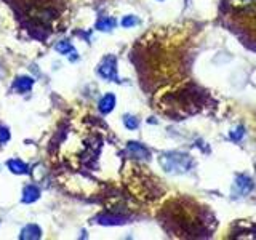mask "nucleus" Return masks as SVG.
Wrapping results in <instances>:
<instances>
[{"instance_id":"423d86ee","label":"nucleus","mask_w":256,"mask_h":240,"mask_svg":"<svg viewBox=\"0 0 256 240\" xmlns=\"http://www.w3.org/2000/svg\"><path fill=\"white\" fill-rule=\"evenodd\" d=\"M32 85H34V79H32V77H28V75L16 77L15 83H13V87H15V90H16V92H19V93L29 92V90L32 88Z\"/></svg>"},{"instance_id":"1a4fd4ad","label":"nucleus","mask_w":256,"mask_h":240,"mask_svg":"<svg viewBox=\"0 0 256 240\" xmlns=\"http://www.w3.org/2000/svg\"><path fill=\"white\" fill-rule=\"evenodd\" d=\"M115 107V96L112 93H107L101 98L99 104H98V109L101 114H109Z\"/></svg>"},{"instance_id":"9d476101","label":"nucleus","mask_w":256,"mask_h":240,"mask_svg":"<svg viewBox=\"0 0 256 240\" xmlns=\"http://www.w3.org/2000/svg\"><path fill=\"white\" fill-rule=\"evenodd\" d=\"M6 167H8V170H10L11 173H15V174H28V173H29L28 165H26L24 162H21L19 159L8 160V164H6Z\"/></svg>"},{"instance_id":"f257e3e1","label":"nucleus","mask_w":256,"mask_h":240,"mask_svg":"<svg viewBox=\"0 0 256 240\" xmlns=\"http://www.w3.org/2000/svg\"><path fill=\"white\" fill-rule=\"evenodd\" d=\"M159 164L166 173H175V174H183L188 173L192 167H194V160L189 154L178 152V151H170L160 154Z\"/></svg>"},{"instance_id":"f8f14e48","label":"nucleus","mask_w":256,"mask_h":240,"mask_svg":"<svg viewBox=\"0 0 256 240\" xmlns=\"http://www.w3.org/2000/svg\"><path fill=\"white\" fill-rule=\"evenodd\" d=\"M230 6H234L237 10H245V8H250V6H253L256 3V0H227Z\"/></svg>"},{"instance_id":"ddd939ff","label":"nucleus","mask_w":256,"mask_h":240,"mask_svg":"<svg viewBox=\"0 0 256 240\" xmlns=\"http://www.w3.org/2000/svg\"><path fill=\"white\" fill-rule=\"evenodd\" d=\"M124 125H125L128 130H136L138 125H139V122H138L136 117H134V115L127 114V115H124Z\"/></svg>"},{"instance_id":"4468645a","label":"nucleus","mask_w":256,"mask_h":240,"mask_svg":"<svg viewBox=\"0 0 256 240\" xmlns=\"http://www.w3.org/2000/svg\"><path fill=\"white\" fill-rule=\"evenodd\" d=\"M136 24H139V19L133 15L124 16V19H122V26H124V28H133V26H136Z\"/></svg>"},{"instance_id":"f03ea898","label":"nucleus","mask_w":256,"mask_h":240,"mask_svg":"<svg viewBox=\"0 0 256 240\" xmlns=\"http://www.w3.org/2000/svg\"><path fill=\"white\" fill-rule=\"evenodd\" d=\"M98 74L106 80L119 82L117 77V60H115L114 55H109L106 58H102V61L98 66Z\"/></svg>"},{"instance_id":"dca6fc26","label":"nucleus","mask_w":256,"mask_h":240,"mask_svg":"<svg viewBox=\"0 0 256 240\" xmlns=\"http://www.w3.org/2000/svg\"><path fill=\"white\" fill-rule=\"evenodd\" d=\"M230 136H232V139H235V141L240 139L242 136H243V128H242V127H240V128H235L234 132L230 133Z\"/></svg>"},{"instance_id":"39448f33","label":"nucleus","mask_w":256,"mask_h":240,"mask_svg":"<svg viewBox=\"0 0 256 240\" xmlns=\"http://www.w3.org/2000/svg\"><path fill=\"white\" fill-rule=\"evenodd\" d=\"M55 50L58 51V53H61L64 56H69L70 60H77V51L74 48V45L70 43L69 40H61V42H58L55 45Z\"/></svg>"},{"instance_id":"7ed1b4c3","label":"nucleus","mask_w":256,"mask_h":240,"mask_svg":"<svg viewBox=\"0 0 256 240\" xmlns=\"http://www.w3.org/2000/svg\"><path fill=\"white\" fill-rule=\"evenodd\" d=\"M253 187V183L252 179L245 174H240V176L235 178V183H234V187H232V196L234 197H243L247 196V194L252 191Z\"/></svg>"},{"instance_id":"9b49d317","label":"nucleus","mask_w":256,"mask_h":240,"mask_svg":"<svg viewBox=\"0 0 256 240\" xmlns=\"http://www.w3.org/2000/svg\"><path fill=\"white\" fill-rule=\"evenodd\" d=\"M115 26H117V21L114 18H101L98 23H96V29L98 31H112Z\"/></svg>"},{"instance_id":"2eb2a0df","label":"nucleus","mask_w":256,"mask_h":240,"mask_svg":"<svg viewBox=\"0 0 256 240\" xmlns=\"http://www.w3.org/2000/svg\"><path fill=\"white\" fill-rule=\"evenodd\" d=\"M8 139H10V132H8V128L0 125V144H3V142H6Z\"/></svg>"},{"instance_id":"0eeeda50","label":"nucleus","mask_w":256,"mask_h":240,"mask_svg":"<svg viewBox=\"0 0 256 240\" xmlns=\"http://www.w3.org/2000/svg\"><path fill=\"white\" fill-rule=\"evenodd\" d=\"M42 237V229L35 224H29L21 231L19 234V239L21 240H37Z\"/></svg>"},{"instance_id":"20e7f679","label":"nucleus","mask_w":256,"mask_h":240,"mask_svg":"<svg viewBox=\"0 0 256 240\" xmlns=\"http://www.w3.org/2000/svg\"><path fill=\"white\" fill-rule=\"evenodd\" d=\"M128 154L131 155V157L134 159H139V160H147L151 157V152L149 149H147L146 146H143L141 142H136V141H130L128 142Z\"/></svg>"},{"instance_id":"6e6552de","label":"nucleus","mask_w":256,"mask_h":240,"mask_svg":"<svg viewBox=\"0 0 256 240\" xmlns=\"http://www.w3.org/2000/svg\"><path fill=\"white\" fill-rule=\"evenodd\" d=\"M38 197H40V189H38L37 186L29 184V186L24 187V191H23V202L24 204L35 202V200H38Z\"/></svg>"}]
</instances>
